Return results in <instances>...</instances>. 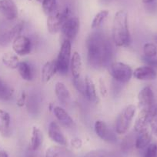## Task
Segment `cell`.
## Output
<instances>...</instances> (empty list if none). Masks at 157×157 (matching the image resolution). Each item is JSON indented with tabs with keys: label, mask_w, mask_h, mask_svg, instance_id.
Wrapping results in <instances>:
<instances>
[{
	"label": "cell",
	"mask_w": 157,
	"mask_h": 157,
	"mask_svg": "<svg viewBox=\"0 0 157 157\" xmlns=\"http://www.w3.org/2000/svg\"><path fill=\"white\" fill-rule=\"evenodd\" d=\"M48 136L49 139L58 144L59 146H66L68 145L67 139L64 135L59 123L56 121H52L48 126Z\"/></svg>",
	"instance_id": "obj_11"
},
{
	"label": "cell",
	"mask_w": 157,
	"mask_h": 157,
	"mask_svg": "<svg viewBox=\"0 0 157 157\" xmlns=\"http://www.w3.org/2000/svg\"><path fill=\"white\" fill-rule=\"evenodd\" d=\"M66 146H52L47 149L45 157H70L71 153Z\"/></svg>",
	"instance_id": "obj_25"
},
{
	"label": "cell",
	"mask_w": 157,
	"mask_h": 157,
	"mask_svg": "<svg viewBox=\"0 0 157 157\" xmlns=\"http://www.w3.org/2000/svg\"><path fill=\"white\" fill-rule=\"evenodd\" d=\"M109 67V73L113 80L120 84H126L133 76V71L129 65L122 62H113Z\"/></svg>",
	"instance_id": "obj_4"
},
{
	"label": "cell",
	"mask_w": 157,
	"mask_h": 157,
	"mask_svg": "<svg viewBox=\"0 0 157 157\" xmlns=\"http://www.w3.org/2000/svg\"><path fill=\"white\" fill-rule=\"evenodd\" d=\"M149 126L152 133L157 137V108L152 109L149 120Z\"/></svg>",
	"instance_id": "obj_32"
},
{
	"label": "cell",
	"mask_w": 157,
	"mask_h": 157,
	"mask_svg": "<svg viewBox=\"0 0 157 157\" xmlns=\"http://www.w3.org/2000/svg\"><path fill=\"white\" fill-rule=\"evenodd\" d=\"M133 77L140 81L153 80L157 77V72L155 69L146 65L136 68L133 71Z\"/></svg>",
	"instance_id": "obj_16"
},
{
	"label": "cell",
	"mask_w": 157,
	"mask_h": 157,
	"mask_svg": "<svg viewBox=\"0 0 157 157\" xmlns=\"http://www.w3.org/2000/svg\"><path fill=\"white\" fill-rule=\"evenodd\" d=\"M109 12L107 10H103L99 11L93 18L91 23V29L93 30H98L102 26L104 22L106 21L109 17Z\"/></svg>",
	"instance_id": "obj_27"
},
{
	"label": "cell",
	"mask_w": 157,
	"mask_h": 157,
	"mask_svg": "<svg viewBox=\"0 0 157 157\" xmlns=\"http://www.w3.org/2000/svg\"><path fill=\"white\" fill-rule=\"evenodd\" d=\"M155 0H142V2L145 4H149V3H152V2H154Z\"/></svg>",
	"instance_id": "obj_39"
},
{
	"label": "cell",
	"mask_w": 157,
	"mask_h": 157,
	"mask_svg": "<svg viewBox=\"0 0 157 157\" xmlns=\"http://www.w3.org/2000/svg\"><path fill=\"white\" fill-rule=\"evenodd\" d=\"M152 141V134L149 130L138 134L135 140V147L139 150L146 149Z\"/></svg>",
	"instance_id": "obj_24"
},
{
	"label": "cell",
	"mask_w": 157,
	"mask_h": 157,
	"mask_svg": "<svg viewBox=\"0 0 157 157\" xmlns=\"http://www.w3.org/2000/svg\"><path fill=\"white\" fill-rule=\"evenodd\" d=\"M94 131L96 136L109 143H114L117 141L116 132L112 130L108 125L102 120H96L94 123Z\"/></svg>",
	"instance_id": "obj_9"
},
{
	"label": "cell",
	"mask_w": 157,
	"mask_h": 157,
	"mask_svg": "<svg viewBox=\"0 0 157 157\" xmlns=\"http://www.w3.org/2000/svg\"><path fill=\"white\" fill-rule=\"evenodd\" d=\"M0 157H9L8 153L5 150H1L0 151Z\"/></svg>",
	"instance_id": "obj_38"
},
{
	"label": "cell",
	"mask_w": 157,
	"mask_h": 157,
	"mask_svg": "<svg viewBox=\"0 0 157 157\" xmlns=\"http://www.w3.org/2000/svg\"><path fill=\"white\" fill-rule=\"evenodd\" d=\"M152 111V109H140L133 126L134 130L137 134L148 130Z\"/></svg>",
	"instance_id": "obj_14"
},
{
	"label": "cell",
	"mask_w": 157,
	"mask_h": 157,
	"mask_svg": "<svg viewBox=\"0 0 157 157\" xmlns=\"http://www.w3.org/2000/svg\"><path fill=\"white\" fill-rule=\"evenodd\" d=\"M70 144L72 148L75 149H80L82 146V141L81 139L78 138V137H75V138L72 139L70 141Z\"/></svg>",
	"instance_id": "obj_36"
},
{
	"label": "cell",
	"mask_w": 157,
	"mask_h": 157,
	"mask_svg": "<svg viewBox=\"0 0 157 157\" xmlns=\"http://www.w3.org/2000/svg\"><path fill=\"white\" fill-rule=\"evenodd\" d=\"M0 14L9 21H13L17 19L19 11L14 1L0 0Z\"/></svg>",
	"instance_id": "obj_13"
},
{
	"label": "cell",
	"mask_w": 157,
	"mask_h": 157,
	"mask_svg": "<svg viewBox=\"0 0 157 157\" xmlns=\"http://www.w3.org/2000/svg\"><path fill=\"white\" fill-rule=\"evenodd\" d=\"M80 29V20L77 16H71L63 24L61 29L63 39L72 42L78 36Z\"/></svg>",
	"instance_id": "obj_7"
},
{
	"label": "cell",
	"mask_w": 157,
	"mask_h": 157,
	"mask_svg": "<svg viewBox=\"0 0 157 157\" xmlns=\"http://www.w3.org/2000/svg\"><path fill=\"white\" fill-rule=\"evenodd\" d=\"M18 72L23 80L30 82L34 78L35 70L33 65L28 61H20L17 68Z\"/></svg>",
	"instance_id": "obj_20"
},
{
	"label": "cell",
	"mask_w": 157,
	"mask_h": 157,
	"mask_svg": "<svg viewBox=\"0 0 157 157\" xmlns=\"http://www.w3.org/2000/svg\"><path fill=\"white\" fill-rule=\"evenodd\" d=\"M87 60L91 67L102 69L111 64L113 49L109 39L101 32L91 33L86 40Z\"/></svg>",
	"instance_id": "obj_1"
},
{
	"label": "cell",
	"mask_w": 157,
	"mask_h": 157,
	"mask_svg": "<svg viewBox=\"0 0 157 157\" xmlns=\"http://www.w3.org/2000/svg\"><path fill=\"white\" fill-rule=\"evenodd\" d=\"M143 157H157V142L150 143V145L146 149Z\"/></svg>",
	"instance_id": "obj_33"
},
{
	"label": "cell",
	"mask_w": 157,
	"mask_h": 157,
	"mask_svg": "<svg viewBox=\"0 0 157 157\" xmlns=\"http://www.w3.org/2000/svg\"><path fill=\"white\" fill-rule=\"evenodd\" d=\"M41 4L43 12L47 16H50L58 10L57 0H44Z\"/></svg>",
	"instance_id": "obj_29"
},
{
	"label": "cell",
	"mask_w": 157,
	"mask_h": 157,
	"mask_svg": "<svg viewBox=\"0 0 157 157\" xmlns=\"http://www.w3.org/2000/svg\"><path fill=\"white\" fill-rule=\"evenodd\" d=\"M2 62L4 66L11 69H17L20 60L16 53L6 52L2 56Z\"/></svg>",
	"instance_id": "obj_26"
},
{
	"label": "cell",
	"mask_w": 157,
	"mask_h": 157,
	"mask_svg": "<svg viewBox=\"0 0 157 157\" xmlns=\"http://www.w3.org/2000/svg\"><path fill=\"white\" fill-rule=\"evenodd\" d=\"M69 69L71 71L72 78H78L82 76V57H81L79 52H74L72 53L70 60Z\"/></svg>",
	"instance_id": "obj_18"
},
{
	"label": "cell",
	"mask_w": 157,
	"mask_h": 157,
	"mask_svg": "<svg viewBox=\"0 0 157 157\" xmlns=\"http://www.w3.org/2000/svg\"><path fill=\"white\" fill-rule=\"evenodd\" d=\"M99 91L100 95L102 96V97L105 98L108 96L109 91H108V87H107L106 83H105V81L103 78H99Z\"/></svg>",
	"instance_id": "obj_34"
},
{
	"label": "cell",
	"mask_w": 157,
	"mask_h": 157,
	"mask_svg": "<svg viewBox=\"0 0 157 157\" xmlns=\"http://www.w3.org/2000/svg\"><path fill=\"white\" fill-rule=\"evenodd\" d=\"M12 47L14 53L19 56L29 55L33 50V42L29 37L20 35L15 38L12 43Z\"/></svg>",
	"instance_id": "obj_8"
},
{
	"label": "cell",
	"mask_w": 157,
	"mask_h": 157,
	"mask_svg": "<svg viewBox=\"0 0 157 157\" xmlns=\"http://www.w3.org/2000/svg\"><path fill=\"white\" fill-rule=\"evenodd\" d=\"M0 134L4 137L11 134V117L8 112L0 109Z\"/></svg>",
	"instance_id": "obj_21"
},
{
	"label": "cell",
	"mask_w": 157,
	"mask_h": 157,
	"mask_svg": "<svg viewBox=\"0 0 157 157\" xmlns=\"http://www.w3.org/2000/svg\"><path fill=\"white\" fill-rule=\"evenodd\" d=\"M43 143V133L37 126H33L32 129L30 148L33 151H37L41 147Z\"/></svg>",
	"instance_id": "obj_22"
},
{
	"label": "cell",
	"mask_w": 157,
	"mask_h": 157,
	"mask_svg": "<svg viewBox=\"0 0 157 157\" xmlns=\"http://www.w3.org/2000/svg\"><path fill=\"white\" fill-rule=\"evenodd\" d=\"M72 57V42L63 39L60 46L58 56L56 59L58 73L64 75L69 72Z\"/></svg>",
	"instance_id": "obj_5"
},
{
	"label": "cell",
	"mask_w": 157,
	"mask_h": 157,
	"mask_svg": "<svg viewBox=\"0 0 157 157\" xmlns=\"http://www.w3.org/2000/svg\"><path fill=\"white\" fill-rule=\"evenodd\" d=\"M14 95V90L4 79L0 78V99L4 101L10 100Z\"/></svg>",
	"instance_id": "obj_28"
},
{
	"label": "cell",
	"mask_w": 157,
	"mask_h": 157,
	"mask_svg": "<svg viewBox=\"0 0 157 157\" xmlns=\"http://www.w3.org/2000/svg\"><path fill=\"white\" fill-rule=\"evenodd\" d=\"M154 93L152 89L147 86L140 90L138 94V106L140 109H153Z\"/></svg>",
	"instance_id": "obj_12"
},
{
	"label": "cell",
	"mask_w": 157,
	"mask_h": 157,
	"mask_svg": "<svg viewBox=\"0 0 157 157\" xmlns=\"http://www.w3.org/2000/svg\"><path fill=\"white\" fill-rule=\"evenodd\" d=\"M24 25H25L24 22L20 21L15 24L11 28L8 29L1 33L0 34V46H6L10 43H13L15 38L22 35V32L24 29Z\"/></svg>",
	"instance_id": "obj_10"
},
{
	"label": "cell",
	"mask_w": 157,
	"mask_h": 157,
	"mask_svg": "<svg viewBox=\"0 0 157 157\" xmlns=\"http://www.w3.org/2000/svg\"><path fill=\"white\" fill-rule=\"evenodd\" d=\"M72 83H73V86L75 90L80 94H82V96H85V78L82 76L78 78H72Z\"/></svg>",
	"instance_id": "obj_31"
},
{
	"label": "cell",
	"mask_w": 157,
	"mask_h": 157,
	"mask_svg": "<svg viewBox=\"0 0 157 157\" xmlns=\"http://www.w3.org/2000/svg\"><path fill=\"white\" fill-rule=\"evenodd\" d=\"M85 84H86V90H85V97L88 99L90 102H98V96L96 93V85L93 82V78L90 76L85 77Z\"/></svg>",
	"instance_id": "obj_23"
},
{
	"label": "cell",
	"mask_w": 157,
	"mask_h": 157,
	"mask_svg": "<svg viewBox=\"0 0 157 157\" xmlns=\"http://www.w3.org/2000/svg\"><path fill=\"white\" fill-rule=\"evenodd\" d=\"M36 1H37V2H40V3H42V2H43L44 0H36Z\"/></svg>",
	"instance_id": "obj_40"
},
{
	"label": "cell",
	"mask_w": 157,
	"mask_h": 157,
	"mask_svg": "<svg viewBox=\"0 0 157 157\" xmlns=\"http://www.w3.org/2000/svg\"><path fill=\"white\" fill-rule=\"evenodd\" d=\"M155 42H156V43H157V36H155Z\"/></svg>",
	"instance_id": "obj_41"
},
{
	"label": "cell",
	"mask_w": 157,
	"mask_h": 157,
	"mask_svg": "<svg viewBox=\"0 0 157 157\" xmlns=\"http://www.w3.org/2000/svg\"><path fill=\"white\" fill-rule=\"evenodd\" d=\"M27 99H28V96H27L26 93L25 91H22V93L19 95V97L18 98L16 105L19 107H23L26 104Z\"/></svg>",
	"instance_id": "obj_35"
},
{
	"label": "cell",
	"mask_w": 157,
	"mask_h": 157,
	"mask_svg": "<svg viewBox=\"0 0 157 157\" xmlns=\"http://www.w3.org/2000/svg\"><path fill=\"white\" fill-rule=\"evenodd\" d=\"M54 90H55V94L58 99L59 102L65 105L71 103L72 95H71L69 89L66 87V86L63 82H57L55 84Z\"/></svg>",
	"instance_id": "obj_17"
},
{
	"label": "cell",
	"mask_w": 157,
	"mask_h": 157,
	"mask_svg": "<svg viewBox=\"0 0 157 157\" xmlns=\"http://www.w3.org/2000/svg\"><path fill=\"white\" fill-rule=\"evenodd\" d=\"M58 72L56 61H48L43 66L41 70V79L43 83H48Z\"/></svg>",
	"instance_id": "obj_19"
},
{
	"label": "cell",
	"mask_w": 157,
	"mask_h": 157,
	"mask_svg": "<svg viewBox=\"0 0 157 157\" xmlns=\"http://www.w3.org/2000/svg\"><path fill=\"white\" fill-rule=\"evenodd\" d=\"M136 113V106L128 105L120 112L115 124V132L118 135H124L129 131L132 122Z\"/></svg>",
	"instance_id": "obj_3"
},
{
	"label": "cell",
	"mask_w": 157,
	"mask_h": 157,
	"mask_svg": "<svg viewBox=\"0 0 157 157\" xmlns=\"http://www.w3.org/2000/svg\"><path fill=\"white\" fill-rule=\"evenodd\" d=\"M143 54L146 58H154L157 55V46L152 43H146L143 46Z\"/></svg>",
	"instance_id": "obj_30"
},
{
	"label": "cell",
	"mask_w": 157,
	"mask_h": 157,
	"mask_svg": "<svg viewBox=\"0 0 157 157\" xmlns=\"http://www.w3.org/2000/svg\"><path fill=\"white\" fill-rule=\"evenodd\" d=\"M112 39L117 47L126 48L130 44L131 35L128 13L125 10H119L115 14L112 27Z\"/></svg>",
	"instance_id": "obj_2"
},
{
	"label": "cell",
	"mask_w": 157,
	"mask_h": 157,
	"mask_svg": "<svg viewBox=\"0 0 157 157\" xmlns=\"http://www.w3.org/2000/svg\"><path fill=\"white\" fill-rule=\"evenodd\" d=\"M143 61L146 63L147 66L153 68V69H157V59L154 58H146L143 57Z\"/></svg>",
	"instance_id": "obj_37"
},
{
	"label": "cell",
	"mask_w": 157,
	"mask_h": 157,
	"mask_svg": "<svg viewBox=\"0 0 157 157\" xmlns=\"http://www.w3.org/2000/svg\"><path fill=\"white\" fill-rule=\"evenodd\" d=\"M71 12L69 7H66L63 10H57L47 18V29L51 35H56L59 33L63 24L69 18L71 17Z\"/></svg>",
	"instance_id": "obj_6"
},
{
	"label": "cell",
	"mask_w": 157,
	"mask_h": 157,
	"mask_svg": "<svg viewBox=\"0 0 157 157\" xmlns=\"http://www.w3.org/2000/svg\"><path fill=\"white\" fill-rule=\"evenodd\" d=\"M52 112H53L54 116L60 126H64L65 128H67V129H72L75 126V122H74L73 119L71 117L70 115L63 107L60 106V105L54 106Z\"/></svg>",
	"instance_id": "obj_15"
}]
</instances>
